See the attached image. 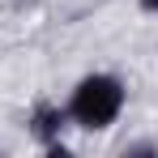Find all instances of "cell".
I'll return each instance as SVG.
<instances>
[{
    "instance_id": "1",
    "label": "cell",
    "mask_w": 158,
    "mask_h": 158,
    "mask_svg": "<svg viewBox=\"0 0 158 158\" xmlns=\"http://www.w3.org/2000/svg\"><path fill=\"white\" fill-rule=\"evenodd\" d=\"M124 111V85L107 73H94V77L77 81L73 98H69V120L77 128H107L115 124V115Z\"/></svg>"
},
{
    "instance_id": "3",
    "label": "cell",
    "mask_w": 158,
    "mask_h": 158,
    "mask_svg": "<svg viewBox=\"0 0 158 158\" xmlns=\"http://www.w3.org/2000/svg\"><path fill=\"white\" fill-rule=\"evenodd\" d=\"M141 9L145 13H158V0H141Z\"/></svg>"
},
{
    "instance_id": "2",
    "label": "cell",
    "mask_w": 158,
    "mask_h": 158,
    "mask_svg": "<svg viewBox=\"0 0 158 158\" xmlns=\"http://www.w3.org/2000/svg\"><path fill=\"white\" fill-rule=\"evenodd\" d=\"M64 120H69V111H60V107H52V103H39L34 115H30V132H34L43 145H52V141H60Z\"/></svg>"
}]
</instances>
